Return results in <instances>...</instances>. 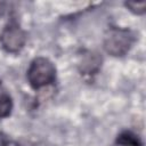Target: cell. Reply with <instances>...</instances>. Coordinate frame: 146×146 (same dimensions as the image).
<instances>
[{
    "label": "cell",
    "mask_w": 146,
    "mask_h": 146,
    "mask_svg": "<svg viewBox=\"0 0 146 146\" xmlns=\"http://www.w3.org/2000/svg\"><path fill=\"white\" fill-rule=\"evenodd\" d=\"M135 36L127 29L112 27L104 38V48L112 56H123L129 51Z\"/></svg>",
    "instance_id": "obj_2"
},
{
    "label": "cell",
    "mask_w": 146,
    "mask_h": 146,
    "mask_svg": "<svg viewBox=\"0 0 146 146\" xmlns=\"http://www.w3.org/2000/svg\"><path fill=\"white\" fill-rule=\"evenodd\" d=\"M26 34L18 23L14 19L7 23L0 34V43L2 48L11 54L18 52L25 44Z\"/></svg>",
    "instance_id": "obj_3"
},
{
    "label": "cell",
    "mask_w": 146,
    "mask_h": 146,
    "mask_svg": "<svg viewBox=\"0 0 146 146\" xmlns=\"http://www.w3.org/2000/svg\"><path fill=\"white\" fill-rule=\"evenodd\" d=\"M26 78L33 89H40L55 81L56 67L48 58L36 57L31 62L26 72Z\"/></svg>",
    "instance_id": "obj_1"
},
{
    "label": "cell",
    "mask_w": 146,
    "mask_h": 146,
    "mask_svg": "<svg viewBox=\"0 0 146 146\" xmlns=\"http://www.w3.org/2000/svg\"><path fill=\"white\" fill-rule=\"evenodd\" d=\"M13 110V99L7 89L0 84V119L7 117Z\"/></svg>",
    "instance_id": "obj_4"
},
{
    "label": "cell",
    "mask_w": 146,
    "mask_h": 146,
    "mask_svg": "<svg viewBox=\"0 0 146 146\" xmlns=\"http://www.w3.org/2000/svg\"><path fill=\"white\" fill-rule=\"evenodd\" d=\"M0 146H19L16 141L9 139L3 133H0Z\"/></svg>",
    "instance_id": "obj_6"
},
{
    "label": "cell",
    "mask_w": 146,
    "mask_h": 146,
    "mask_svg": "<svg viewBox=\"0 0 146 146\" xmlns=\"http://www.w3.org/2000/svg\"><path fill=\"white\" fill-rule=\"evenodd\" d=\"M125 6L135 14H144L146 10V1H140V2L129 1V2H125Z\"/></svg>",
    "instance_id": "obj_5"
}]
</instances>
